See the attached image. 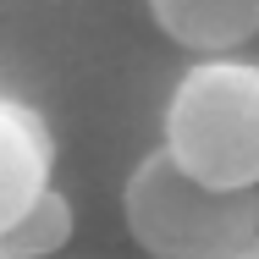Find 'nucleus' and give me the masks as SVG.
Returning a JSON list of instances; mask_svg holds the SVG:
<instances>
[{"label": "nucleus", "instance_id": "nucleus-1", "mask_svg": "<svg viewBox=\"0 0 259 259\" xmlns=\"http://www.w3.org/2000/svg\"><path fill=\"white\" fill-rule=\"evenodd\" d=\"M121 215L149 259H237L259 232V188H204L155 149L127 177Z\"/></svg>", "mask_w": 259, "mask_h": 259}, {"label": "nucleus", "instance_id": "nucleus-2", "mask_svg": "<svg viewBox=\"0 0 259 259\" xmlns=\"http://www.w3.org/2000/svg\"><path fill=\"white\" fill-rule=\"evenodd\" d=\"M160 149L204 188H259V66L209 55L182 72Z\"/></svg>", "mask_w": 259, "mask_h": 259}, {"label": "nucleus", "instance_id": "nucleus-3", "mask_svg": "<svg viewBox=\"0 0 259 259\" xmlns=\"http://www.w3.org/2000/svg\"><path fill=\"white\" fill-rule=\"evenodd\" d=\"M55 144L39 110L17 100H0V232L22 221V209L50 188Z\"/></svg>", "mask_w": 259, "mask_h": 259}, {"label": "nucleus", "instance_id": "nucleus-4", "mask_svg": "<svg viewBox=\"0 0 259 259\" xmlns=\"http://www.w3.org/2000/svg\"><path fill=\"white\" fill-rule=\"evenodd\" d=\"M160 33L199 55H232L259 39V0H149Z\"/></svg>", "mask_w": 259, "mask_h": 259}, {"label": "nucleus", "instance_id": "nucleus-5", "mask_svg": "<svg viewBox=\"0 0 259 259\" xmlns=\"http://www.w3.org/2000/svg\"><path fill=\"white\" fill-rule=\"evenodd\" d=\"M66 243H72V204L55 188H45L33 204L22 209V221H11L0 232V248L11 259H45L55 248H66Z\"/></svg>", "mask_w": 259, "mask_h": 259}, {"label": "nucleus", "instance_id": "nucleus-6", "mask_svg": "<svg viewBox=\"0 0 259 259\" xmlns=\"http://www.w3.org/2000/svg\"><path fill=\"white\" fill-rule=\"evenodd\" d=\"M243 254H248V259H259V232L248 237V248H243Z\"/></svg>", "mask_w": 259, "mask_h": 259}, {"label": "nucleus", "instance_id": "nucleus-7", "mask_svg": "<svg viewBox=\"0 0 259 259\" xmlns=\"http://www.w3.org/2000/svg\"><path fill=\"white\" fill-rule=\"evenodd\" d=\"M0 259H11V254H6V248H0Z\"/></svg>", "mask_w": 259, "mask_h": 259}, {"label": "nucleus", "instance_id": "nucleus-8", "mask_svg": "<svg viewBox=\"0 0 259 259\" xmlns=\"http://www.w3.org/2000/svg\"><path fill=\"white\" fill-rule=\"evenodd\" d=\"M237 259H248V254H237Z\"/></svg>", "mask_w": 259, "mask_h": 259}]
</instances>
